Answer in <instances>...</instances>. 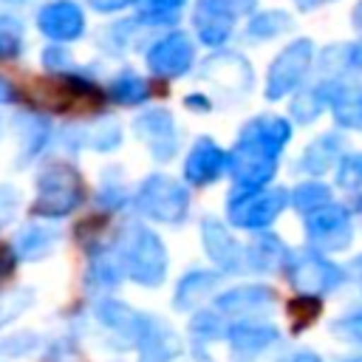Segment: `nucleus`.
<instances>
[{
	"instance_id": "obj_1",
	"label": "nucleus",
	"mask_w": 362,
	"mask_h": 362,
	"mask_svg": "<svg viewBox=\"0 0 362 362\" xmlns=\"http://www.w3.org/2000/svg\"><path fill=\"white\" fill-rule=\"evenodd\" d=\"M113 255L119 257L124 277L139 286L156 288L167 280V249L164 240L144 223H124L113 238Z\"/></svg>"
},
{
	"instance_id": "obj_2",
	"label": "nucleus",
	"mask_w": 362,
	"mask_h": 362,
	"mask_svg": "<svg viewBox=\"0 0 362 362\" xmlns=\"http://www.w3.org/2000/svg\"><path fill=\"white\" fill-rule=\"evenodd\" d=\"M85 198V187H82V175L65 164V161H57V164H48L40 170L37 175V198H34V215L40 218H65L71 215Z\"/></svg>"
},
{
	"instance_id": "obj_3",
	"label": "nucleus",
	"mask_w": 362,
	"mask_h": 362,
	"mask_svg": "<svg viewBox=\"0 0 362 362\" xmlns=\"http://www.w3.org/2000/svg\"><path fill=\"white\" fill-rule=\"evenodd\" d=\"M286 204H288V192L280 187H274V189H269V187H255V189L235 187L232 195L226 198V221L235 229L257 235V232H266L280 218Z\"/></svg>"
},
{
	"instance_id": "obj_4",
	"label": "nucleus",
	"mask_w": 362,
	"mask_h": 362,
	"mask_svg": "<svg viewBox=\"0 0 362 362\" xmlns=\"http://www.w3.org/2000/svg\"><path fill=\"white\" fill-rule=\"evenodd\" d=\"M133 206L156 223L178 226L189 215V192L181 181L156 173L139 184V189L133 195Z\"/></svg>"
},
{
	"instance_id": "obj_5",
	"label": "nucleus",
	"mask_w": 362,
	"mask_h": 362,
	"mask_svg": "<svg viewBox=\"0 0 362 362\" xmlns=\"http://www.w3.org/2000/svg\"><path fill=\"white\" fill-rule=\"evenodd\" d=\"M305 218V243L314 252L331 255V252H345L354 240V218L345 206L339 204H325Z\"/></svg>"
},
{
	"instance_id": "obj_6",
	"label": "nucleus",
	"mask_w": 362,
	"mask_h": 362,
	"mask_svg": "<svg viewBox=\"0 0 362 362\" xmlns=\"http://www.w3.org/2000/svg\"><path fill=\"white\" fill-rule=\"evenodd\" d=\"M286 272H288V283L300 294H314V297L331 294L345 280L342 269L337 263H331L322 252H314V249H308L303 255H291Z\"/></svg>"
},
{
	"instance_id": "obj_7",
	"label": "nucleus",
	"mask_w": 362,
	"mask_h": 362,
	"mask_svg": "<svg viewBox=\"0 0 362 362\" xmlns=\"http://www.w3.org/2000/svg\"><path fill=\"white\" fill-rule=\"evenodd\" d=\"M314 59V45L311 40H294L291 45H286L272 68H269V79H266V96L269 99H283L286 93H291L308 74Z\"/></svg>"
},
{
	"instance_id": "obj_8",
	"label": "nucleus",
	"mask_w": 362,
	"mask_h": 362,
	"mask_svg": "<svg viewBox=\"0 0 362 362\" xmlns=\"http://www.w3.org/2000/svg\"><path fill=\"white\" fill-rule=\"evenodd\" d=\"M277 339H280V331L260 317H243L226 325V345H229L232 362H255L272 345H277Z\"/></svg>"
},
{
	"instance_id": "obj_9",
	"label": "nucleus",
	"mask_w": 362,
	"mask_h": 362,
	"mask_svg": "<svg viewBox=\"0 0 362 362\" xmlns=\"http://www.w3.org/2000/svg\"><path fill=\"white\" fill-rule=\"evenodd\" d=\"M255 0H198L195 3V28L206 45H221L232 34V25L240 14H249Z\"/></svg>"
},
{
	"instance_id": "obj_10",
	"label": "nucleus",
	"mask_w": 362,
	"mask_h": 362,
	"mask_svg": "<svg viewBox=\"0 0 362 362\" xmlns=\"http://www.w3.org/2000/svg\"><path fill=\"white\" fill-rule=\"evenodd\" d=\"M201 243L206 249V257L215 263L221 274H240L246 272V246L235 240L229 226L218 218L201 221Z\"/></svg>"
},
{
	"instance_id": "obj_11",
	"label": "nucleus",
	"mask_w": 362,
	"mask_h": 362,
	"mask_svg": "<svg viewBox=\"0 0 362 362\" xmlns=\"http://www.w3.org/2000/svg\"><path fill=\"white\" fill-rule=\"evenodd\" d=\"M133 348L139 351L141 362H173L184 351L181 337L173 331V325L150 314H141Z\"/></svg>"
},
{
	"instance_id": "obj_12",
	"label": "nucleus",
	"mask_w": 362,
	"mask_h": 362,
	"mask_svg": "<svg viewBox=\"0 0 362 362\" xmlns=\"http://www.w3.org/2000/svg\"><path fill=\"white\" fill-rule=\"evenodd\" d=\"M277 173V156H269L252 144L238 141L229 150V175L235 181V187L240 189H255V187H266Z\"/></svg>"
},
{
	"instance_id": "obj_13",
	"label": "nucleus",
	"mask_w": 362,
	"mask_h": 362,
	"mask_svg": "<svg viewBox=\"0 0 362 362\" xmlns=\"http://www.w3.org/2000/svg\"><path fill=\"white\" fill-rule=\"evenodd\" d=\"M192 59H195V48L189 42V37L181 31L161 37L147 51V68L161 79H175L181 74H187Z\"/></svg>"
},
{
	"instance_id": "obj_14",
	"label": "nucleus",
	"mask_w": 362,
	"mask_h": 362,
	"mask_svg": "<svg viewBox=\"0 0 362 362\" xmlns=\"http://www.w3.org/2000/svg\"><path fill=\"white\" fill-rule=\"evenodd\" d=\"M133 130L147 144V150L156 161H170L178 153V130H175V122H173L170 110L158 107V110L141 113L133 122Z\"/></svg>"
},
{
	"instance_id": "obj_15",
	"label": "nucleus",
	"mask_w": 362,
	"mask_h": 362,
	"mask_svg": "<svg viewBox=\"0 0 362 362\" xmlns=\"http://www.w3.org/2000/svg\"><path fill=\"white\" fill-rule=\"evenodd\" d=\"M274 305V291L269 286L252 283V286H238L229 291H221L212 297V308L223 320H243V317H260L266 308Z\"/></svg>"
},
{
	"instance_id": "obj_16",
	"label": "nucleus",
	"mask_w": 362,
	"mask_h": 362,
	"mask_svg": "<svg viewBox=\"0 0 362 362\" xmlns=\"http://www.w3.org/2000/svg\"><path fill=\"white\" fill-rule=\"evenodd\" d=\"M223 173H229V153L212 139H198L184 158V181L192 187H206L215 184Z\"/></svg>"
},
{
	"instance_id": "obj_17",
	"label": "nucleus",
	"mask_w": 362,
	"mask_h": 362,
	"mask_svg": "<svg viewBox=\"0 0 362 362\" xmlns=\"http://www.w3.org/2000/svg\"><path fill=\"white\" fill-rule=\"evenodd\" d=\"M37 25L48 40L57 42H71L76 37H82L85 31V14L74 0H54L48 6L40 8L37 14Z\"/></svg>"
},
{
	"instance_id": "obj_18",
	"label": "nucleus",
	"mask_w": 362,
	"mask_h": 362,
	"mask_svg": "<svg viewBox=\"0 0 362 362\" xmlns=\"http://www.w3.org/2000/svg\"><path fill=\"white\" fill-rule=\"evenodd\" d=\"M288 139H291V124L283 116H257V119L246 122L240 136H238V141L252 144V147H257L269 156H277V158H280L283 147L288 144Z\"/></svg>"
},
{
	"instance_id": "obj_19",
	"label": "nucleus",
	"mask_w": 362,
	"mask_h": 362,
	"mask_svg": "<svg viewBox=\"0 0 362 362\" xmlns=\"http://www.w3.org/2000/svg\"><path fill=\"white\" fill-rule=\"evenodd\" d=\"M288 260H291L288 246L277 235H272L269 229L257 232V238L246 246V269H252L255 274L280 272V269L288 266Z\"/></svg>"
},
{
	"instance_id": "obj_20",
	"label": "nucleus",
	"mask_w": 362,
	"mask_h": 362,
	"mask_svg": "<svg viewBox=\"0 0 362 362\" xmlns=\"http://www.w3.org/2000/svg\"><path fill=\"white\" fill-rule=\"evenodd\" d=\"M221 283V272H206V269H192L187 272L178 286H175V297H173V305L178 311H189V308H198L212 291L215 286Z\"/></svg>"
},
{
	"instance_id": "obj_21",
	"label": "nucleus",
	"mask_w": 362,
	"mask_h": 362,
	"mask_svg": "<svg viewBox=\"0 0 362 362\" xmlns=\"http://www.w3.org/2000/svg\"><path fill=\"white\" fill-rule=\"evenodd\" d=\"M57 240H59V232L54 226L28 223L14 235V255L20 260H42L54 252Z\"/></svg>"
},
{
	"instance_id": "obj_22",
	"label": "nucleus",
	"mask_w": 362,
	"mask_h": 362,
	"mask_svg": "<svg viewBox=\"0 0 362 362\" xmlns=\"http://www.w3.org/2000/svg\"><path fill=\"white\" fill-rule=\"evenodd\" d=\"M339 158H342V141H339L334 133H325V136H320L317 141H311V144L303 150L297 170H300V173H308V175H322V173L331 170Z\"/></svg>"
},
{
	"instance_id": "obj_23",
	"label": "nucleus",
	"mask_w": 362,
	"mask_h": 362,
	"mask_svg": "<svg viewBox=\"0 0 362 362\" xmlns=\"http://www.w3.org/2000/svg\"><path fill=\"white\" fill-rule=\"evenodd\" d=\"M328 105L334 110L337 124H342L348 130H359L362 127V88H356V85H337L328 93Z\"/></svg>"
},
{
	"instance_id": "obj_24",
	"label": "nucleus",
	"mask_w": 362,
	"mask_h": 362,
	"mask_svg": "<svg viewBox=\"0 0 362 362\" xmlns=\"http://www.w3.org/2000/svg\"><path fill=\"white\" fill-rule=\"evenodd\" d=\"M226 337V320L215 311V308H206V311H198L189 322V339H192V348H195V356L201 359L204 351L215 342ZM206 359V356H204Z\"/></svg>"
},
{
	"instance_id": "obj_25",
	"label": "nucleus",
	"mask_w": 362,
	"mask_h": 362,
	"mask_svg": "<svg viewBox=\"0 0 362 362\" xmlns=\"http://www.w3.org/2000/svg\"><path fill=\"white\" fill-rule=\"evenodd\" d=\"M122 277H124V269H122L119 257L113 255V249H110V252H99V255L90 257V266H88V286L107 291V288H116V286L122 283Z\"/></svg>"
},
{
	"instance_id": "obj_26",
	"label": "nucleus",
	"mask_w": 362,
	"mask_h": 362,
	"mask_svg": "<svg viewBox=\"0 0 362 362\" xmlns=\"http://www.w3.org/2000/svg\"><path fill=\"white\" fill-rule=\"evenodd\" d=\"M288 204L300 212V215H308L325 204H331V187H325L322 181H303L297 184L291 192H288Z\"/></svg>"
},
{
	"instance_id": "obj_27",
	"label": "nucleus",
	"mask_w": 362,
	"mask_h": 362,
	"mask_svg": "<svg viewBox=\"0 0 362 362\" xmlns=\"http://www.w3.org/2000/svg\"><path fill=\"white\" fill-rule=\"evenodd\" d=\"M110 99L119 105H141L150 96V85L136 74H119L110 82Z\"/></svg>"
},
{
	"instance_id": "obj_28",
	"label": "nucleus",
	"mask_w": 362,
	"mask_h": 362,
	"mask_svg": "<svg viewBox=\"0 0 362 362\" xmlns=\"http://www.w3.org/2000/svg\"><path fill=\"white\" fill-rule=\"evenodd\" d=\"M328 93H331V90H328L325 85L300 93V96L291 102V116H294L297 122H311V119L320 116V110L328 105Z\"/></svg>"
},
{
	"instance_id": "obj_29",
	"label": "nucleus",
	"mask_w": 362,
	"mask_h": 362,
	"mask_svg": "<svg viewBox=\"0 0 362 362\" xmlns=\"http://www.w3.org/2000/svg\"><path fill=\"white\" fill-rule=\"evenodd\" d=\"M288 23H291V20H288L283 11H266V14H257V17L249 23L246 37H249V40H269V37H277L280 31H286Z\"/></svg>"
},
{
	"instance_id": "obj_30",
	"label": "nucleus",
	"mask_w": 362,
	"mask_h": 362,
	"mask_svg": "<svg viewBox=\"0 0 362 362\" xmlns=\"http://www.w3.org/2000/svg\"><path fill=\"white\" fill-rule=\"evenodd\" d=\"M23 48V25L11 14H0V59L17 57Z\"/></svg>"
},
{
	"instance_id": "obj_31",
	"label": "nucleus",
	"mask_w": 362,
	"mask_h": 362,
	"mask_svg": "<svg viewBox=\"0 0 362 362\" xmlns=\"http://www.w3.org/2000/svg\"><path fill=\"white\" fill-rule=\"evenodd\" d=\"M337 184L348 192H362V156L348 153L337 164Z\"/></svg>"
},
{
	"instance_id": "obj_32",
	"label": "nucleus",
	"mask_w": 362,
	"mask_h": 362,
	"mask_svg": "<svg viewBox=\"0 0 362 362\" xmlns=\"http://www.w3.org/2000/svg\"><path fill=\"white\" fill-rule=\"evenodd\" d=\"M184 0H144L139 20L144 23H173L181 11Z\"/></svg>"
},
{
	"instance_id": "obj_33",
	"label": "nucleus",
	"mask_w": 362,
	"mask_h": 362,
	"mask_svg": "<svg viewBox=\"0 0 362 362\" xmlns=\"http://www.w3.org/2000/svg\"><path fill=\"white\" fill-rule=\"evenodd\" d=\"M288 314H291L294 328L303 331V328L311 325L314 317L320 314V297H314V294H297V297L291 300V305H288Z\"/></svg>"
},
{
	"instance_id": "obj_34",
	"label": "nucleus",
	"mask_w": 362,
	"mask_h": 362,
	"mask_svg": "<svg viewBox=\"0 0 362 362\" xmlns=\"http://www.w3.org/2000/svg\"><path fill=\"white\" fill-rule=\"evenodd\" d=\"M25 130H23V161H28L31 156H37L45 141H48V127L40 119H23Z\"/></svg>"
},
{
	"instance_id": "obj_35",
	"label": "nucleus",
	"mask_w": 362,
	"mask_h": 362,
	"mask_svg": "<svg viewBox=\"0 0 362 362\" xmlns=\"http://www.w3.org/2000/svg\"><path fill=\"white\" fill-rule=\"evenodd\" d=\"M331 331H334L339 339H345V342L362 345V308L348 311L345 317H339V320L331 325Z\"/></svg>"
},
{
	"instance_id": "obj_36",
	"label": "nucleus",
	"mask_w": 362,
	"mask_h": 362,
	"mask_svg": "<svg viewBox=\"0 0 362 362\" xmlns=\"http://www.w3.org/2000/svg\"><path fill=\"white\" fill-rule=\"evenodd\" d=\"M119 141H122V136H119V127H116V122H105V124L93 127V130L88 133V139H85V144H88V147H93V150H102V153H107V150L119 147Z\"/></svg>"
},
{
	"instance_id": "obj_37",
	"label": "nucleus",
	"mask_w": 362,
	"mask_h": 362,
	"mask_svg": "<svg viewBox=\"0 0 362 362\" xmlns=\"http://www.w3.org/2000/svg\"><path fill=\"white\" fill-rule=\"evenodd\" d=\"M31 305V291H14V294H6L0 297V325L11 322L23 308Z\"/></svg>"
},
{
	"instance_id": "obj_38",
	"label": "nucleus",
	"mask_w": 362,
	"mask_h": 362,
	"mask_svg": "<svg viewBox=\"0 0 362 362\" xmlns=\"http://www.w3.org/2000/svg\"><path fill=\"white\" fill-rule=\"evenodd\" d=\"M127 204V189H124V184H119V181H105L102 184V189H99V206H105V209H122Z\"/></svg>"
},
{
	"instance_id": "obj_39",
	"label": "nucleus",
	"mask_w": 362,
	"mask_h": 362,
	"mask_svg": "<svg viewBox=\"0 0 362 362\" xmlns=\"http://www.w3.org/2000/svg\"><path fill=\"white\" fill-rule=\"evenodd\" d=\"M17 189L11 187H0V223H6L14 212H17Z\"/></svg>"
},
{
	"instance_id": "obj_40",
	"label": "nucleus",
	"mask_w": 362,
	"mask_h": 362,
	"mask_svg": "<svg viewBox=\"0 0 362 362\" xmlns=\"http://www.w3.org/2000/svg\"><path fill=\"white\" fill-rule=\"evenodd\" d=\"M277 362H322V359H320V354L300 348V351H291V354H286V356H283V359H277Z\"/></svg>"
},
{
	"instance_id": "obj_41",
	"label": "nucleus",
	"mask_w": 362,
	"mask_h": 362,
	"mask_svg": "<svg viewBox=\"0 0 362 362\" xmlns=\"http://www.w3.org/2000/svg\"><path fill=\"white\" fill-rule=\"evenodd\" d=\"M96 11H119V8H124V6H130V3H136V0H88Z\"/></svg>"
},
{
	"instance_id": "obj_42",
	"label": "nucleus",
	"mask_w": 362,
	"mask_h": 362,
	"mask_svg": "<svg viewBox=\"0 0 362 362\" xmlns=\"http://www.w3.org/2000/svg\"><path fill=\"white\" fill-rule=\"evenodd\" d=\"M42 57H45V65H48V68H65V65H68V59H65L68 54H65V51H57V48H48V51L42 54Z\"/></svg>"
},
{
	"instance_id": "obj_43",
	"label": "nucleus",
	"mask_w": 362,
	"mask_h": 362,
	"mask_svg": "<svg viewBox=\"0 0 362 362\" xmlns=\"http://www.w3.org/2000/svg\"><path fill=\"white\" fill-rule=\"evenodd\" d=\"M187 107H192V110H209V99L206 96H198V93H189L187 96Z\"/></svg>"
},
{
	"instance_id": "obj_44",
	"label": "nucleus",
	"mask_w": 362,
	"mask_h": 362,
	"mask_svg": "<svg viewBox=\"0 0 362 362\" xmlns=\"http://www.w3.org/2000/svg\"><path fill=\"white\" fill-rule=\"evenodd\" d=\"M8 102H14V88L8 85V79L0 76V105H8Z\"/></svg>"
},
{
	"instance_id": "obj_45",
	"label": "nucleus",
	"mask_w": 362,
	"mask_h": 362,
	"mask_svg": "<svg viewBox=\"0 0 362 362\" xmlns=\"http://www.w3.org/2000/svg\"><path fill=\"white\" fill-rule=\"evenodd\" d=\"M322 3H331V0H297V6H300L303 11H308V8H317V6H322Z\"/></svg>"
},
{
	"instance_id": "obj_46",
	"label": "nucleus",
	"mask_w": 362,
	"mask_h": 362,
	"mask_svg": "<svg viewBox=\"0 0 362 362\" xmlns=\"http://www.w3.org/2000/svg\"><path fill=\"white\" fill-rule=\"evenodd\" d=\"M356 25H362V3L356 6Z\"/></svg>"
},
{
	"instance_id": "obj_47",
	"label": "nucleus",
	"mask_w": 362,
	"mask_h": 362,
	"mask_svg": "<svg viewBox=\"0 0 362 362\" xmlns=\"http://www.w3.org/2000/svg\"><path fill=\"white\" fill-rule=\"evenodd\" d=\"M342 362H362V356H351V359H342Z\"/></svg>"
},
{
	"instance_id": "obj_48",
	"label": "nucleus",
	"mask_w": 362,
	"mask_h": 362,
	"mask_svg": "<svg viewBox=\"0 0 362 362\" xmlns=\"http://www.w3.org/2000/svg\"><path fill=\"white\" fill-rule=\"evenodd\" d=\"M359 195V212H362V192H356Z\"/></svg>"
}]
</instances>
